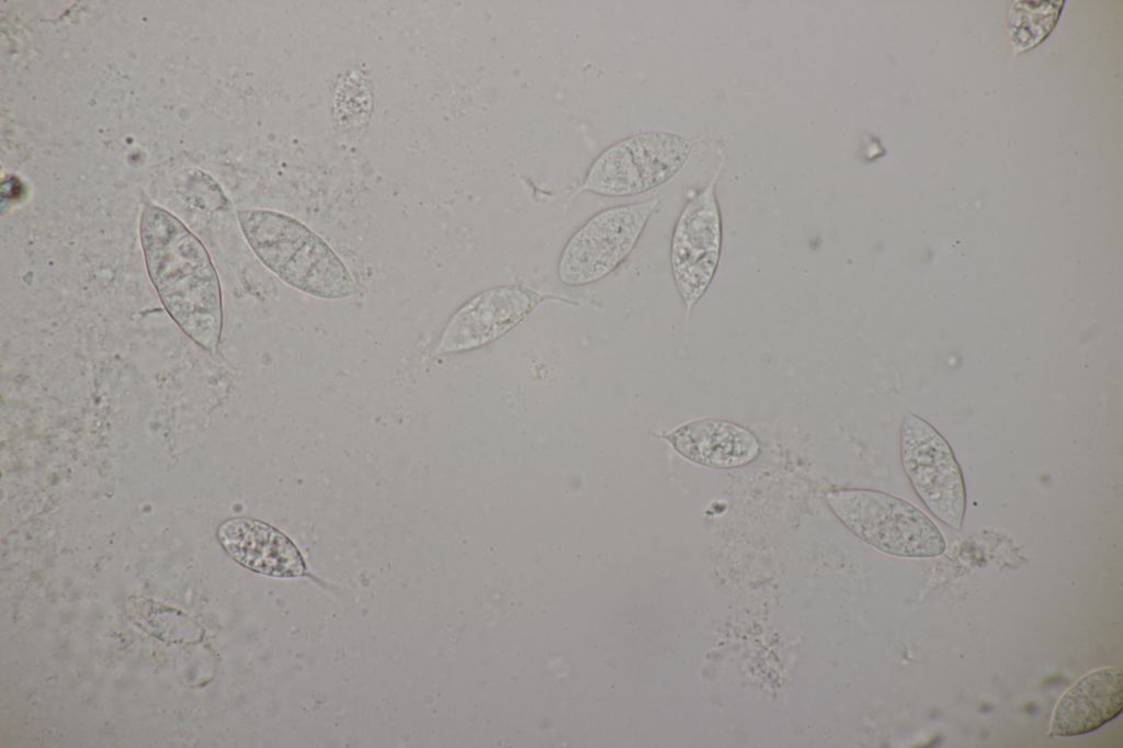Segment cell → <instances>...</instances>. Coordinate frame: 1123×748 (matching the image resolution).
<instances>
[{"mask_svg": "<svg viewBox=\"0 0 1123 748\" xmlns=\"http://www.w3.org/2000/svg\"><path fill=\"white\" fill-rule=\"evenodd\" d=\"M690 139L648 132L620 140L592 162L583 190L605 196H629L669 181L687 161Z\"/></svg>", "mask_w": 1123, "mask_h": 748, "instance_id": "obj_4", "label": "cell"}, {"mask_svg": "<svg viewBox=\"0 0 1123 748\" xmlns=\"http://www.w3.org/2000/svg\"><path fill=\"white\" fill-rule=\"evenodd\" d=\"M665 439L684 458L714 468L746 465L760 452V444L750 431L737 423L714 418L687 422Z\"/></svg>", "mask_w": 1123, "mask_h": 748, "instance_id": "obj_11", "label": "cell"}, {"mask_svg": "<svg viewBox=\"0 0 1123 748\" xmlns=\"http://www.w3.org/2000/svg\"><path fill=\"white\" fill-rule=\"evenodd\" d=\"M218 539L226 552L242 566L273 577H297L305 563L294 543L264 522L236 518L224 522Z\"/></svg>", "mask_w": 1123, "mask_h": 748, "instance_id": "obj_10", "label": "cell"}, {"mask_svg": "<svg viewBox=\"0 0 1123 748\" xmlns=\"http://www.w3.org/2000/svg\"><path fill=\"white\" fill-rule=\"evenodd\" d=\"M552 299L574 303L524 284L501 285L480 292L453 314L442 332L436 353L469 350L490 342L526 319L542 303Z\"/></svg>", "mask_w": 1123, "mask_h": 748, "instance_id": "obj_8", "label": "cell"}, {"mask_svg": "<svg viewBox=\"0 0 1123 748\" xmlns=\"http://www.w3.org/2000/svg\"><path fill=\"white\" fill-rule=\"evenodd\" d=\"M1123 710V670L1103 667L1088 672L1058 700L1051 734L1068 737L1091 733Z\"/></svg>", "mask_w": 1123, "mask_h": 748, "instance_id": "obj_9", "label": "cell"}, {"mask_svg": "<svg viewBox=\"0 0 1123 748\" xmlns=\"http://www.w3.org/2000/svg\"><path fill=\"white\" fill-rule=\"evenodd\" d=\"M139 237L148 276L165 309L191 339L214 352L223 327L222 290L204 245L157 205L144 208Z\"/></svg>", "mask_w": 1123, "mask_h": 748, "instance_id": "obj_1", "label": "cell"}, {"mask_svg": "<svg viewBox=\"0 0 1123 748\" xmlns=\"http://www.w3.org/2000/svg\"><path fill=\"white\" fill-rule=\"evenodd\" d=\"M900 460L912 488L940 521L960 530L965 512L961 468L944 438L928 422L907 412L900 430Z\"/></svg>", "mask_w": 1123, "mask_h": 748, "instance_id": "obj_6", "label": "cell"}, {"mask_svg": "<svg viewBox=\"0 0 1123 748\" xmlns=\"http://www.w3.org/2000/svg\"><path fill=\"white\" fill-rule=\"evenodd\" d=\"M658 204L656 196L593 215L564 247L557 264L559 280L580 286L610 274L634 249Z\"/></svg>", "mask_w": 1123, "mask_h": 748, "instance_id": "obj_5", "label": "cell"}, {"mask_svg": "<svg viewBox=\"0 0 1123 748\" xmlns=\"http://www.w3.org/2000/svg\"><path fill=\"white\" fill-rule=\"evenodd\" d=\"M826 499L838 519L860 540L889 555L935 557L945 540L920 509L893 495L871 489H833Z\"/></svg>", "mask_w": 1123, "mask_h": 748, "instance_id": "obj_3", "label": "cell"}, {"mask_svg": "<svg viewBox=\"0 0 1123 748\" xmlns=\"http://www.w3.org/2000/svg\"><path fill=\"white\" fill-rule=\"evenodd\" d=\"M1064 1H1018L1012 5L1008 30L1013 49L1028 50L1054 29Z\"/></svg>", "mask_w": 1123, "mask_h": 748, "instance_id": "obj_12", "label": "cell"}, {"mask_svg": "<svg viewBox=\"0 0 1123 748\" xmlns=\"http://www.w3.org/2000/svg\"><path fill=\"white\" fill-rule=\"evenodd\" d=\"M237 216L254 254L287 285L325 299L356 292L338 254L298 219L270 209H240Z\"/></svg>", "mask_w": 1123, "mask_h": 748, "instance_id": "obj_2", "label": "cell"}, {"mask_svg": "<svg viewBox=\"0 0 1123 748\" xmlns=\"http://www.w3.org/2000/svg\"><path fill=\"white\" fill-rule=\"evenodd\" d=\"M718 172L684 207L672 235L671 269L687 315L708 287L719 259L722 228L714 191Z\"/></svg>", "mask_w": 1123, "mask_h": 748, "instance_id": "obj_7", "label": "cell"}]
</instances>
